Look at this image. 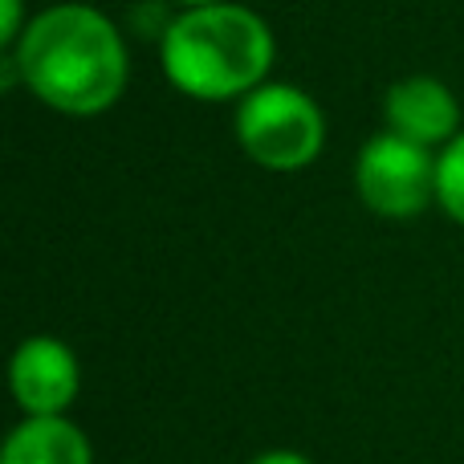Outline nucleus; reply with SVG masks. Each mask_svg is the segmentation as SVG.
<instances>
[{
	"label": "nucleus",
	"instance_id": "9b49d317",
	"mask_svg": "<svg viewBox=\"0 0 464 464\" xmlns=\"http://www.w3.org/2000/svg\"><path fill=\"white\" fill-rule=\"evenodd\" d=\"M168 5H176V8H196V5H220V0H168Z\"/></svg>",
	"mask_w": 464,
	"mask_h": 464
},
{
	"label": "nucleus",
	"instance_id": "f03ea898",
	"mask_svg": "<svg viewBox=\"0 0 464 464\" xmlns=\"http://www.w3.org/2000/svg\"><path fill=\"white\" fill-rule=\"evenodd\" d=\"M277 33L240 0L176 8L160 29V70L192 102H232L273 78Z\"/></svg>",
	"mask_w": 464,
	"mask_h": 464
},
{
	"label": "nucleus",
	"instance_id": "f257e3e1",
	"mask_svg": "<svg viewBox=\"0 0 464 464\" xmlns=\"http://www.w3.org/2000/svg\"><path fill=\"white\" fill-rule=\"evenodd\" d=\"M5 82L29 90L53 114L98 119L130 86L127 33L86 0L45 5L24 24L21 41L5 49Z\"/></svg>",
	"mask_w": 464,
	"mask_h": 464
},
{
	"label": "nucleus",
	"instance_id": "20e7f679",
	"mask_svg": "<svg viewBox=\"0 0 464 464\" xmlns=\"http://www.w3.org/2000/svg\"><path fill=\"white\" fill-rule=\"evenodd\" d=\"M354 196L379 220H416L436 204V151L395 130H375L354 155Z\"/></svg>",
	"mask_w": 464,
	"mask_h": 464
},
{
	"label": "nucleus",
	"instance_id": "6e6552de",
	"mask_svg": "<svg viewBox=\"0 0 464 464\" xmlns=\"http://www.w3.org/2000/svg\"><path fill=\"white\" fill-rule=\"evenodd\" d=\"M436 208L464 228V130L436 151Z\"/></svg>",
	"mask_w": 464,
	"mask_h": 464
},
{
	"label": "nucleus",
	"instance_id": "7ed1b4c3",
	"mask_svg": "<svg viewBox=\"0 0 464 464\" xmlns=\"http://www.w3.org/2000/svg\"><path fill=\"white\" fill-rule=\"evenodd\" d=\"M232 135L253 168L269 176H297L322 160L330 122L310 90L269 78L232 106Z\"/></svg>",
	"mask_w": 464,
	"mask_h": 464
},
{
	"label": "nucleus",
	"instance_id": "423d86ee",
	"mask_svg": "<svg viewBox=\"0 0 464 464\" xmlns=\"http://www.w3.org/2000/svg\"><path fill=\"white\" fill-rule=\"evenodd\" d=\"M383 127L420 147L440 151L464 130L460 98L436 73H403L383 94Z\"/></svg>",
	"mask_w": 464,
	"mask_h": 464
},
{
	"label": "nucleus",
	"instance_id": "0eeeda50",
	"mask_svg": "<svg viewBox=\"0 0 464 464\" xmlns=\"http://www.w3.org/2000/svg\"><path fill=\"white\" fill-rule=\"evenodd\" d=\"M0 464H94V444L70 416H21L0 444Z\"/></svg>",
	"mask_w": 464,
	"mask_h": 464
},
{
	"label": "nucleus",
	"instance_id": "1a4fd4ad",
	"mask_svg": "<svg viewBox=\"0 0 464 464\" xmlns=\"http://www.w3.org/2000/svg\"><path fill=\"white\" fill-rule=\"evenodd\" d=\"M29 21L33 13L24 8V0H0V49H13Z\"/></svg>",
	"mask_w": 464,
	"mask_h": 464
},
{
	"label": "nucleus",
	"instance_id": "9d476101",
	"mask_svg": "<svg viewBox=\"0 0 464 464\" xmlns=\"http://www.w3.org/2000/svg\"><path fill=\"white\" fill-rule=\"evenodd\" d=\"M245 464H314V460L297 449H265V452H256V457H248Z\"/></svg>",
	"mask_w": 464,
	"mask_h": 464
},
{
	"label": "nucleus",
	"instance_id": "39448f33",
	"mask_svg": "<svg viewBox=\"0 0 464 464\" xmlns=\"http://www.w3.org/2000/svg\"><path fill=\"white\" fill-rule=\"evenodd\" d=\"M8 392L21 416H70L82 395V362L65 338L29 334L8 359Z\"/></svg>",
	"mask_w": 464,
	"mask_h": 464
}]
</instances>
